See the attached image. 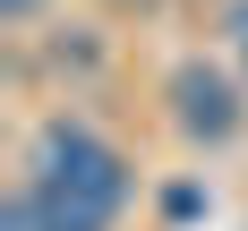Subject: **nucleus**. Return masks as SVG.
Masks as SVG:
<instances>
[{"mask_svg":"<svg viewBox=\"0 0 248 231\" xmlns=\"http://www.w3.org/2000/svg\"><path fill=\"white\" fill-rule=\"evenodd\" d=\"M26 197H34V214L51 231H103L120 214V197H128V163L103 137L51 120L34 137V163H26Z\"/></svg>","mask_w":248,"mask_h":231,"instance_id":"f257e3e1","label":"nucleus"},{"mask_svg":"<svg viewBox=\"0 0 248 231\" xmlns=\"http://www.w3.org/2000/svg\"><path fill=\"white\" fill-rule=\"evenodd\" d=\"M171 103H180V128H188V137H231V120H240L231 86H223L214 69H197V60L171 77Z\"/></svg>","mask_w":248,"mask_h":231,"instance_id":"f03ea898","label":"nucleus"},{"mask_svg":"<svg viewBox=\"0 0 248 231\" xmlns=\"http://www.w3.org/2000/svg\"><path fill=\"white\" fill-rule=\"evenodd\" d=\"M0 231H51V223H43V214H34V197H26V188H17V197H9V214H0Z\"/></svg>","mask_w":248,"mask_h":231,"instance_id":"7ed1b4c3","label":"nucleus"},{"mask_svg":"<svg viewBox=\"0 0 248 231\" xmlns=\"http://www.w3.org/2000/svg\"><path fill=\"white\" fill-rule=\"evenodd\" d=\"M34 9H43V0H9V17H34Z\"/></svg>","mask_w":248,"mask_h":231,"instance_id":"20e7f679","label":"nucleus"}]
</instances>
